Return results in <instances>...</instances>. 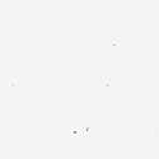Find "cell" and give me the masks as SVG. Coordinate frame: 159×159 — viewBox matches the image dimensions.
<instances>
[]
</instances>
